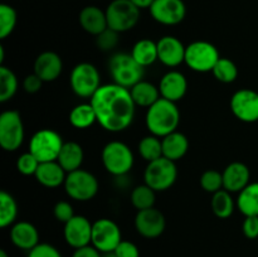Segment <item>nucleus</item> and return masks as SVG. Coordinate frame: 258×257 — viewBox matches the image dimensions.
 Wrapping results in <instances>:
<instances>
[{
	"label": "nucleus",
	"instance_id": "nucleus-1",
	"mask_svg": "<svg viewBox=\"0 0 258 257\" xmlns=\"http://www.w3.org/2000/svg\"><path fill=\"white\" fill-rule=\"evenodd\" d=\"M97 122L110 133H121L133 123L136 103L128 88L116 83L102 85L91 98Z\"/></svg>",
	"mask_w": 258,
	"mask_h": 257
},
{
	"label": "nucleus",
	"instance_id": "nucleus-2",
	"mask_svg": "<svg viewBox=\"0 0 258 257\" xmlns=\"http://www.w3.org/2000/svg\"><path fill=\"white\" fill-rule=\"evenodd\" d=\"M180 122V112L175 102L160 97L146 111L145 123L149 133L163 139L174 133Z\"/></svg>",
	"mask_w": 258,
	"mask_h": 257
},
{
	"label": "nucleus",
	"instance_id": "nucleus-3",
	"mask_svg": "<svg viewBox=\"0 0 258 257\" xmlns=\"http://www.w3.org/2000/svg\"><path fill=\"white\" fill-rule=\"evenodd\" d=\"M145 68L139 65L128 53H116L108 63V71L113 83L130 90L133 86L143 81Z\"/></svg>",
	"mask_w": 258,
	"mask_h": 257
},
{
	"label": "nucleus",
	"instance_id": "nucleus-4",
	"mask_svg": "<svg viewBox=\"0 0 258 257\" xmlns=\"http://www.w3.org/2000/svg\"><path fill=\"white\" fill-rule=\"evenodd\" d=\"M101 159L107 173L115 176L126 175L135 163L133 151L122 141H110L106 144Z\"/></svg>",
	"mask_w": 258,
	"mask_h": 257
},
{
	"label": "nucleus",
	"instance_id": "nucleus-5",
	"mask_svg": "<svg viewBox=\"0 0 258 257\" xmlns=\"http://www.w3.org/2000/svg\"><path fill=\"white\" fill-rule=\"evenodd\" d=\"M178 178V169L175 161L161 156L150 161L144 171V180L155 191H164L170 189Z\"/></svg>",
	"mask_w": 258,
	"mask_h": 257
},
{
	"label": "nucleus",
	"instance_id": "nucleus-6",
	"mask_svg": "<svg viewBox=\"0 0 258 257\" xmlns=\"http://www.w3.org/2000/svg\"><path fill=\"white\" fill-rule=\"evenodd\" d=\"M219 58L221 55L216 45L207 40H196L186 45L184 63L194 72L207 73L213 71Z\"/></svg>",
	"mask_w": 258,
	"mask_h": 257
},
{
	"label": "nucleus",
	"instance_id": "nucleus-7",
	"mask_svg": "<svg viewBox=\"0 0 258 257\" xmlns=\"http://www.w3.org/2000/svg\"><path fill=\"white\" fill-rule=\"evenodd\" d=\"M62 136L52 128H40L29 141V151L39 160V163L45 161H55L59 156L63 148Z\"/></svg>",
	"mask_w": 258,
	"mask_h": 257
},
{
	"label": "nucleus",
	"instance_id": "nucleus-8",
	"mask_svg": "<svg viewBox=\"0 0 258 257\" xmlns=\"http://www.w3.org/2000/svg\"><path fill=\"white\" fill-rule=\"evenodd\" d=\"M108 28L117 33L128 32L140 19V9L130 0H112L106 8Z\"/></svg>",
	"mask_w": 258,
	"mask_h": 257
},
{
	"label": "nucleus",
	"instance_id": "nucleus-9",
	"mask_svg": "<svg viewBox=\"0 0 258 257\" xmlns=\"http://www.w3.org/2000/svg\"><path fill=\"white\" fill-rule=\"evenodd\" d=\"M63 185L67 196L77 202L91 201L95 198L100 188L97 178L85 169L68 173Z\"/></svg>",
	"mask_w": 258,
	"mask_h": 257
},
{
	"label": "nucleus",
	"instance_id": "nucleus-10",
	"mask_svg": "<svg viewBox=\"0 0 258 257\" xmlns=\"http://www.w3.org/2000/svg\"><path fill=\"white\" fill-rule=\"evenodd\" d=\"M71 88L82 98H92L101 87V76L96 66L92 63L82 62L73 67L70 76Z\"/></svg>",
	"mask_w": 258,
	"mask_h": 257
},
{
	"label": "nucleus",
	"instance_id": "nucleus-11",
	"mask_svg": "<svg viewBox=\"0 0 258 257\" xmlns=\"http://www.w3.org/2000/svg\"><path fill=\"white\" fill-rule=\"evenodd\" d=\"M25 131L18 111L8 110L0 115V146L5 151H15L24 141Z\"/></svg>",
	"mask_w": 258,
	"mask_h": 257
},
{
	"label": "nucleus",
	"instance_id": "nucleus-12",
	"mask_svg": "<svg viewBox=\"0 0 258 257\" xmlns=\"http://www.w3.org/2000/svg\"><path fill=\"white\" fill-rule=\"evenodd\" d=\"M122 241L121 229L116 222L108 218H100L92 223L91 244L101 253H110Z\"/></svg>",
	"mask_w": 258,
	"mask_h": 257
},
{
	"label": "nucleus",
	"instance_id": "nucleus-13",
	"mask_svg": "<svg viewBox=\"0 0 258 257\" xmlns=\"http://www.w3.org/2000/svg\"><path fill=\"white\" fill-rule=\"evenodd\" d=\"M231 111L242 122L258 121V92L249 88H242L231 97Z\"/></svg>",
	"mask_w": 258,
	"mask_h": 257
},
{
	"label": "nucleus",
	"instance_id": "nucleus-14",
	"mask_svg": "<svg viewBox=\"0 0 258 257\" xmlns=\"http://www.w3.org/2000/svg\"><path fill=\"white\" fill-rule=\"evenodd\" d=\"M149 10L153 19L163 25L180 24L186 15L183 0H155Z\"/></svg>",
	"mask_w": 258,
	"mask_h": 257
},
{
	"label": "nucleus",
	"instance_id": "nucleus-15",
	"mask_svg": "<svg viewBox=\"0 0 258 257\" xmlns=\"http://www.w3.org/2000/svg\"><path fill=\"white\" fill-rule=\"evenodd\" d=\"M166 227L165 216L155 207L138 211L135 217V228L144 238H158L164 233Z\"/></svg>",
	"mask_w": 258,
	"mask_h": 257
},
{
	"label": "nucleus",
	"instance_id": "nucleus-16",
	"mask_svg": "<svg viewBox=\"0 0 258 257\" xmlns=\"http://www.w3.org/2000/svg\"><path fill=\"white\" fill-rule=\"evenodd\" d=\"M63 236L68 246L77 249L91 244L92 239V223L85 216L76 214L72 219L64 223Z\"/></svg>",
	"mask_w": 258,
	"mask_h": 257
},
{
	"label": "nucleus",
	"instance_id": "nucleus-17",
	"mask_svg": "<svg viewBox=\"0 0 258 257\" xmlns=\"http://www.w3.org/2000/svg\"><path fill=\"white\" fill-rule=\"evenodd\" d=\"M185 45L174 35H165L158 40L159 60L166 67H178L185 60Z\"/></svg>",
	"mask_w": 258,
	"mask_h": 257
},
{
	"label": "nucleus",
	"instance_id": "nucleus-18",
	"mask_svg": "<svg viewBox=\"0 0 258 257\" xmlns=\"http://www.w3.org/2000/svg\"><path fill=\"white\" fill-rule=\"evenodd\" d=\"M158 87L161 97L176 103L185 96L188 90V81L185 76L179 71H169L161 77Z\"/></svg>",
	"mask_w": 258,
	"mask_h": 257
},
{
	"label": "nucleus",
	"instance_id": "nucleus-19",
	"mask_svg": "<svg viewBox=\"0 0 258 257\" xmlns=\"http://www.w3.org/2000/svg\"><path fill=\"white\" fill-rule=\"evenodd\" d=\"M62 58L55 52L45 50L40 53L34 62V73L43 82H53L62 75Z\"/></svg>",
	"mask_w": 258,
	"mask_h": 257
},
{
	"label": "nucleus",
	"instance_id": "nucleus-20",
	"mask_svg": "<svg viewBox=\"0 0 258 257\" xmlns=\"http://www.w3.org/2000/svg\"><path fill=\"white\" fill-rule=\"evenodd\" d=\"M223 175V189L229 193H239L243 188L249 184L251 171L246 164L241 161H233L222 173Z\"/></svg>",
	"mask_w": 258,
	"mask_h": 257
},
{
	"label": "nucleus",
	"instance_id": "nucleus-21",
	"mask_svg": "<svg viewBox=\"0 0 258 257\" xmlns=\"http://www.w3.org/2000/svg\"><path fill=\"white\" fill-rule=\"evenodd\" d=\"M10 239L17 248L29 252L39 244V232L30 222H15L10 228Z\"/></svg>",
	"mask_w": 258,
	"mask_h": 257
},
{
	"label": "nucleus",
	"instance_id": "nucleus-22",
	"mask_svg": "<svg viewBox=\"0 0 258 257\" xmlns=\"http://www.w3.org/2000/svg\"><path fill=\"white\" fill-rule=\"evenodd\" d=\"M78 22L85 32L95 37H97L108 28L106 10H102L95 5H88L83 8L78 15Z\"/></svg>",
	"mask_w": 258,
	"mask_h": 257
},
{
	"label": "nucleus",
	"instance_id": "nucleus-23",
	"mask_svg": "<svg viewBox=\"0 0 258 257\" xmlns=\"http://www.w3.org/2000/svg\"><path fill=\"white\" fill-rule=\"evenodd\" d=\"M34 176L38 183L45 188H58L64 184L67 171L60 166L57 160L45 161V163L39 164Z\"/></svg>",
	"mask_w": 258,
	"mask_h": 257
},
{
	"label": "nucleus",
	"instance_id": "nucleus-24",
	"mask_svg": "<svg viewBox=\"0 0 258 257\" xmlns=\"http://www.w3.org/2000/svg\"><path fill=\"white\" fill-rule=\"evenodd\" d=\"M83 159H85V153H83L82 146L76 141H67L63 144L57 161L68 174L71 171L81 169Z\"/></svg>",
	"mask_w": 258,
	"mask_h": 257
},
{
	"label": "nucleus",
	"instance_id": "nucleus-25",
	"mask_svg": "<svg viewBox=\"0 0 258 257\" xmlns=\"http://www.w3.org/2000/svg\"><path fill=\"white\" fill-rule=\"evenodd\" d=\"M161 144H163V156L173 161H178L184 158L189 149L188 138L179 131H174L161 139Z\"/></svg>",
	"mask_w": 258,
	"mask_h": 257
},
{
	"label": "nucleus",
	"instance_id": "nucleus-26",
	"mask_svg": "<svg viewBox=\"0 0 258 257\" xmlns=\"http://www.w3.org/2000/svg\"><path fill=\"white\" fill-rule=\"evenodd\" d=\"M131 96H133L134 102L136 103V106H141V107L149 108L151 105L156 102L160 96V91L159 87H156L155 85H153L151 82L148 81H140L139 83H136L135 86L130 88Z\"/></svg>",
	"mask_w": 258,
	"mask_h": 257
},
{
	"label": "nucleus",
	"instance_id": "nucleus-27",
	"mask_svg": "<svg viewBox=\"0 0 258 257\" xmlns=\"http://www.w3.org/2000/svg\"><path fill=\"white\" fill-rule=\"evenodd\" d=\"M131 55L144 68L154 65L156 60H159L158 42H154V40L148 39V38L138 40L134 44Z\"/></svg>",
	"mask_w": 258,
	"mask_h": 257
},
{
	"label": "nucleus",
	"instance_id": "nucleus-28",
	"mask_svg": "<svg viewBox=\"0 0 258 257\" xmlns=\"http://www.w3.org/2000/svg\"><path fill=\"white\" fill-rule=\"evenodd\" d=\"M236 204L244 217L258 216V181L249 183L239 191Z\"/></svg>",
	"mask_w": 258,
	"mask_h": 257
},
{
	"label": "nucleus",
	"instance_id": "nucleus-29",
	"mask_svg": "<svg viewBox=\"0 0 258 257\" xmlns=\"http://www.w3.org/2000/svg\"><path fill=\"white\" fill-rule=\"evenodd\" d=\"M97 122L95 108L90 103H80L70 112V123L76 128H87Z\"/></svg>",
	"mask_w": 258,
	"mask_h": 257
},
{
	"label": "nucleus",
	"instance_id": "nucleus-30",
	"mask_svg": "<svg viewBox=\"0 0 258 257\" xmlns=\"http://www.w3.org/2000/svg\"><path fill=\"white\" fill-rule=\"evenodd\" d=\"M211 207L213 213L218 218L226 219L233 214L237 204L234 202L233 197H232V193H229L226 189H222V190L213 194L211 201Z\"/></svg>",
	"mask_w": 258,
	"mask_h": 257
},
{
	"label": "nucleus",
	"instance_id": "nucleus-31",
	"mask_svg": "<svg viewBox=\"0 0 258 257\" xmlns=\"http://www.w3.org/2000/svg\"><path fill=\"white\" fill-rule=\"evenodd\" d=\"M18 217V204L14 197L8 191H0V227L13 226Z\"/></svg>",
	"mask_w": 258,
	"mask_h": 257
},
{
	"label": "nucleus",
	"instance_id": "nucleus-32",
	"mask_svg": "<svg viewBox=\"0 0 258 257\" xmlns=\"http://www.w3.org/2000/svg\"><path fill=\"white\" fill-rule=\"evenodd\" d=\"M131 204L135 207L138 211L143 209L153 208L156 202V191L148 184H141V185L135 186L131 191Z\"/></svg>",
	"mask_w": 258,
	"mask_h": 257
},
{
	"label": "nucleus",
	"instance_id": "nucleus-33",
	"mask_svg": "<svg viewBox=\"0 0 258 257\" xmlns=\"http://www.w3.org/2000/svg\"><path fill=\"white\" fill-rule=\"evenodd\" d=\"M18 78L10 68L0 66V102H8L18 91Z\"/></svg>",
	"mask_w": 258,
	"mask_h": 257
},
{
	"label": "nucleus",
	"instance_id": "nucleus-34",
	"mask_svg": "<svg viewBox=\"0 0 258 257\" xmlns=\"http://www.w3.org/2000/svg\"><path fill=\"white\" fill-rule=\"evenodd\" d=\"M138 149L141 158L148 161V163L156 160V159L163 156V144H161V139L155 135H151V134L141 139Z\"/></svg>",
	"mask_w": 258,
	"mask_h": 257
},
{
	"label": "nucleus",
	"instance_id": "nucleus-35",
	"mask_svg": "<svg viewBox=\"0 0 258 257\" xmlns=\"http://www.w3.org/2000/svg\"><path fill=\"white\" fill-rule=\"evenodd\" d=\"M217 81L222 83H232L238 77V68L236 63L226 57H221L212 71Z\"/></svg>",
	"mask_w": 258,
	"mask_h": 257
},
{
	"label": "nucleus",
	"instance_id": "nucleus-36",
	"mask_svg": "<svg viewBox=\"0 0 258 257\" xmlns=\"http://www.w3.org/2000/svg\"><path fill=\"white\" fill-rule=\"evenodd\" d=\"M18 15L13 7L8 4L0 5V38L5 39L15 29Z\"/></svg>",
	"mask_w": 258,
	"mask_h": 257
},
{
	"label": "nucleus",
	"instance_id": "nucleus-37",
	"mask_svg": "<svg viewBox=\"0 0 258 257\" xmlns=\"http://www.w3.org/2000/svg\"><path fill=\"white\" fill-rule=\"evenodd\" d=\"M201 186L208 193H217L223 189V175L221 171L209 169L206 170L201 176Z\"/></svg>",
	"mask_w": 258,
	"mask_h": 257
},
{
	"label": "nucleus",
	"instance_id": "nucleus-38",
	"mask_svg": "<svg viewBox=\"0 0 258 257\" xmlns=\"http://www.w3.org/2000/svg\"><path fill=\"white\" fill-rule=\"evenodd\" d=\"M39 160L33 155L30 151L22 154L17 160V169L23 175H35L37 169L39 166Z\"/></svg>",
	"mask_w": 258,
	"mask_h": 257
},
{
	"label": "nucleus",
	"instance_id": "nucleus-39",
	"mask_svg": "<svg viewBox=\"0 0 258 257\" xmlns=\"http://www.w3.org/2000/svg\"><path fill=\"white\" fill-rule=\"evenodd\" d=\"M118 34L120 33L115 32L111 28H107L105 32L96 37V45H97L98 49L103 50V52H110L118 44Z\"/></svg>",
	"mask_w": 258,
	"mask_h": 257
},
{
	"label": "nucleus",
	"instance_id": "nucleus-40",
	"mask_svg": "<svg viewBox=\"0 0 258 257\" xmlns=\"http://www.w3.org/2000/svg\"><path fill=\"white\" fill-rule=\"evenodd\" d=\"M53 213H54L55 219L58 222H62V223H67L70 219H72L76 216L72 204L67 201L57 202L54 208H53Z\"/></svg>",
	"mask_w": 258,
	"mask_h": 257
},
{
	"label": "nucleus",
	"instance_id": "nucleus-41",
	"mask_svg": "<svg viewBox=\"0 0 258 257\" xmlns=\"http://www.w3.org/2000/svg\"><path fill=\"white\" fill-rule=\"evenodd\" d=\"M27 257H62L60 252L49 243H39L28 252Z\"/></svg>",
	"mask_w": 258,
	"mask_h": 257
},
{
	"label": "nucleus",
	"instance_id": "nucleus-42",
	"mask_svg": "<svg viewBox=\"0 0 258 257\" xmlns=\"http://www.w3.org/2000/svg\"><path fill=\"white\" fill-rule=\"evenodd\" d=\"M113 253L117 257H140L139 247L131 241H121Z\"/></svg>",
	"mask_w": 258,
	"mask_h": 257
},
{
	"label": "nucleus",
	"instance_id": "nucleus-43",
	"mask_svg": "<svg viewBox=\"0 0 258 257\" xmlns=\"http://www.w3.org/2000/svg\"><path fill=\"white\" fill-rule=\"evenodd\" d=\"M242 231L248 239L258 238V216L244 217Z\"/></svg>",
	"mask_w": 258,
	"mask_h": 257
},
{
	"label": "nucleus",
	"instance_id": "nucleus-44",
	"mask_svg": "<svg viewBox=\"0 0 258 257\" xmlns=\"http://www.w3.org/2000/svg\"><path fill=\"white\" fill-rule=\"evenodd\" d=\"M43 86V81L35 73L28 75L23 81V88L27 93H37Z\"/></svg>",
	"mask_w": 258,
	"mask_h": 257
},
{
	"label": "nucleus",
	"instance_id": "nucleus-45",
	"mask_svg": "<svg viewBox=\"0 0 258 257\" xmlns=\"http://www.w3.org/2000/svg\"><path fill=\"white\" fill-rule=\"evenodd\" d=\"M72 257H102V253L97 248H95L92 244H88V246L75 249Z\"/></svg>",
	"mask_w": 258,
	"mask_h": 257
},
{
	"label": "nucleus",
	"instance_id": "nucleus-46",
	"mask_svg": "<svg viewBox=\"0 0 258 257\" xmlns=\"http://www.w3.org/2000/svg\"><path fill=\"white\" fill-rule=\"evenodd\" d=\"M134 5L139 8V9H150V7L153 5V3L155 0H130Z\"/></svg>",
	"mask_w": 258,
	"mask_h": 257
},
{
	"label": "nucleus",
	"instance_id": "nucleus-47",
	"mask_svg": "<svg viewBox=\"0 0 258 257\" xmlns=\"http://www.w3.org/2000/svg\"><path fill=\"white\" fill-rule=\"evenodd\" d=\"M5 59V53H4V47H0V66L3 65V62H4Z\"/></svg>",
	"mask_w": 258,
	"mask_h": 257
},
{
	"label": "nucleus",
	"instance_id": "nucleus-48",
	"mask_svg": "<svg viewBox=\"0 0 258 257\" xmlns=\"http://www.w3.org/2000/svg\"><path fill=\"white\" fill-rule=\"evenodd\" d=\"M0 257H9V254L7 253L5 249H0Z\"/></svg>",
	"mask_w": 258,
	"mask_h": 257
},
{
	"label": "nucleus",
	"instance_id": "nucleus-49",
	"mask_svg": "<svg viewBox=\"0 0 258 257\" xmlns=\"http://www.w3.org/2000/svg\"><path fill=\"white\" fill-rule=\"evenodd\" d=\"M102 257H117L113 252H110V253H102Z\"/></svg>",
	"mask_w": 258,
	"mask_h": 257
}]
</instances>
